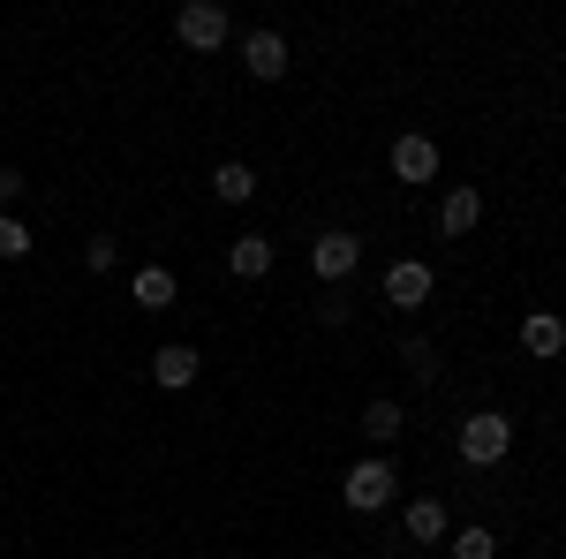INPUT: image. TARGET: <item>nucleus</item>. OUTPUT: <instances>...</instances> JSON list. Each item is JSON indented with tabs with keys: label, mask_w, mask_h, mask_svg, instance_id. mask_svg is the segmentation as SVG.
<instances>
[{
	"label": "nucleus",
	"mask_w": 566,
	"mask_h": 559,
	"mask_svg": "<svg viewBox=\"0 0 566 559\" xmlns=\"http://www.w3.org/2000/svg\"><path fill=\"white\" fill-rule=\"evenodd\" d=\"M453 446H461V462H469V469H499V462L514 454V424H506L499 408H476V416L461 424Z\"/></svg>",
	"instance_id": "nucleus-1"
},
{
	"label": "nucleus",
	"mask_w": 566,
	"mask_h": 559,
	"mask_svg": "<svg viewBox=\"0 0 566 559\" xmlns=\"http://www.w3.org/2000/svg\"><path fill=\"white\" fill-rule=\"evenodd\" d=\"M175 39L189 45V53H219V45L234 39V23H227V8H219V0H181Z\"/></svg>",
	"instance_id": "nucleus-2"
},
{
	"label": "nucleus",
	"mask_w": 566,
	"mask_h": 559,
	"mask_svg": "<svg viewBox=\"0 0 566 559\" xmlns=\"http://www.w3.org/2000/svg\"><path fill=\"white\" fill-rule=\"evenodd\" d=\"M392 491H400V476H392V462H355L348 484H340V499H348L355 515H386Z\"/></svg>",
	"instance_id": "nucleus-3"
},
{
	"label": "nucleus",
	"mask_w": 566,
	"mask_h": 559,
	"mask_svg": "<svg viewBox=\"0 0 566 559\" xmlns=\"http://www.w3.org/2000/svg\"><path fill=\"white\" fill-rule=\"evenodd\" d=\"M355 265H363V242H355L348 227H325V235L310 242V272H317L325 288H340V280H348Z\"/></svg>",
	"instance_id": "nucleus-4"
},
{
	"label": "nucleus",
	"mask_w": 566,
	"mask_h": 559,
	"mask_svg": "<svg viewBox=\"0 0 566 559\" xmlns=\"http://www.w3.org/2000/svg\"><path fill=\"white\" fill-rule=\"evenodd\" d=\"M431 288H438V272L423 258H392L386 265V302H392V310H423Z\"/></svg>",
	"instance_id": "nucleus-5"
},
{
	"label": "nucleus",
	"mask_w": 566,
	"mask_h": 559,
	"mask_svg": "<svg viewBox=\"0 0 566 559\" xmlns=\"http://www.w3.org/2000/svg\"><path fill=\"white\" fill-rule=\"evenodd\" d=\"M392 182H438V144L423 130H408V136H392Z\"/></svg>",
	"instance_id": "nucleus-6"
},
{
	"label": "nucleus",
	"mask_w": 566,
	"mask_h": 559,
	"mask_svg": "<svg viewBox=\"0 0 566 559\" xmlns=\"http://www.w3.org/2000/svg\"><path fill=\"white\" fill-rule=\"evenodd\" d=\"M242 69H250L258 84H280V76H287V39H280V31H250V39H242Z\"/></svg>",
	"instance_id": "nucleus-7"
},
{
	"label": "nucleus",
	"mask_w": 566,
	"mask_h": 559,
	"mask_svg": "<svg viewBox=\"0 0 566 559\" xmlns=\"http://www.w3.org/2000/svg\"><path fill=\"white\" fill-rule=\"evenodd\" d=\"M197 371H205V355H197V348H181V341H167L159 355H151V379H159L167 393H189V386H197Z\"/></svg>",
	"instance_id": "nucleus-8"
},
{
	"label": "nucleus",
	"mask_w": 566,
	"mask_h": 559,
	"mask_svg": "<svg viewBox=\"0 0 566 559\" xmlns=\"http://www.w3.org/2000/svg\"><path fill=\"white\" fill-rule=\"evenodd\" d=\"M483 227V189H446V205H438V235H476Z\"/></svg>",
	"instance_id": "nucleus-9"
},
{
	"label": "nucleus",
	"mask_w": 566,
	"mask_h": 559,
	"mask_svg": "<svg viewBox=\"0 0 566 559\" xmlns=\"http://www.w3.org/2000/svg\"><path fill=\"white\" fill-rule=\"evenodd\" d=\"M522 348H528V355H544V363H552V355H566V318L528 310V318H522Z\"/></svg>",
	"instance_id": "nucleus-10"
},
{
	"label": "nucleus",
	"mask_w": 566,
	"mask_h": 559,
	"mask_svg": "<svg viewBox=\"0 0 566 559\" xmlns=\"http://www.w3.org/2000/svg\"><path fill=\"white\" fill-rule=\"evenodd\" d=\"M227 272H234V280H264V272H272V242H264V235L227 242Z\"/></svg>",
	"instance_id": "nucleus-11"
},
{
	"label": "nucleus",
	"mask_w": 566,
	"mask_h": 559,
	"mask_svg": "<svg viewBox=\"0 0 566 559\" xmlns=\"http://www.w3.org/2000/svg\"><path fill=\"white\" fill-rule=\"evenodd\" d=\"M129 296H136V310H175V272L167 265H144L129 280Z\"/></svg>",
	"instance_id": "nucleus-12"
},
{
	"label": "nucleus",
	"mask_w": 566,
	"mask_h": 559,
	"mask_svg": "<svg viewBox=\"0 0 566 559\" xmlns=\"http://www.w3.org/2000/svg\"><path fill=\"white\" fill-rule=\"evenodd\" d=\"M212 197L219 205H250L258 197V174L242 167V159H227V167H212Z\"/></svg>",
	"instance_id": "nucleus-13"
},
{
	"label": "nucleus",
	"mask_w": 566,
	"mask_h": 559,
	"mask_svg": "<svg viewBox=\"0 0 566 559\" xmlns=\"http://www.w3.org/2000/svg\"><path fill=\"white\" fill-rule=\"evenodd\" d=\"M408 537H416V545H438V537H446V499L423 491V499L408 507Z\"/></svg>",
	"instance_id": "nucleus-14"
},
{
	"label": "nucleus",
	"mask_w": 566,
	"mask_h": 559,
	"mask_svg": "<svg viewBox=\"0 0 566 559\" xmlns=\"http://www.w3.org/2000/svg\"><path fill=\"white\" fill-rule=\"evenodd\" d=\"M400 431H408V416H400V401H370V408H363V438H378V446H392Z\"/></svg>",
	"instance_id": "nucleus-15"
},
{
	"label": "nucleus",
	"mask_w": 566,
	"mask_h": 559,
	"mask_svg": "<svg viewBox=\"0 0 566 559\" xmlns=\"http://www.w3.org/2000/svg\"><path fill=\"white\" fill-rule=\"evenodd\" d=\"M453 559H499V537H491V529H453Z\"/></svg>",
	"instance_id": "nucleus-16"
},
{
	"label": "nucleus",
	"mask_w": 566,
	"mask_h": 559,
	"mask_svg": "<svg viewBox=\"0 0 566 559\" xmlns=\"http://www.w3.org/2000/svg\"><path fill=\"white\" fill-rule=\"evenodd\" d=\"M0 258H8V265H15V258H31V227H23L15 213H0Z\"/></svg>",
	"instance_id": "nucleus-17"
},
{
	"label": "nucleus",
	"mask_w": 566,
	"mask_h": 559,
	"mask_svg": "<svg viewBox=\"0 0 566 559\" xmlns=\"http://www.w3.org/2000/svg\"><path fill=\"white\" fill-rule=\"evenodd\" d=\"M400 363H408V371H416L423 386L438 379V355H431V341H400Z\"/></svg>",
	"instance_id": "nucleus-18"
},
{
	"label": "nucleus",
	"mask_w": 566,
	"mask_h": 559,
	"mask_svg": "<svg viewBox=\"0 0 566 559\" xmlns=\"http://www.w3.org/2000/svg\"><path fill=\"white\" fill-rule=\"evenodd\" d=\"M84 265H91V272H114V265H122V242H114V235H91V242H84Z\"/></svg>",
	"instance_id": "nucleus-19"
},
{
	"label": "nucleus",
	"mask_w": 566,
	"mask_h": 559,
	"mask_svg": "<svg viewBox=\"0 0 566 559\" xmlns=\"http://www.w3.org/2000/svg\"><path fill=\"white\" fill-rule=\"evenodd\" d=\"M15 197H23V174H15V167H0V213H8Z\"/></svg>",
	"instance_id": "nucleus-20"
}]
</instances>
